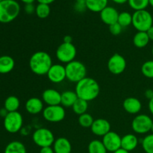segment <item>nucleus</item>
Instances as JSON below:
<instances>
[{
	"mask_svg": "<svg viewBox=\"0 0 153 153\" xmlns=\"http://www.w3.org/2000/svg\"><path fill=\"white\" fill-rule=\"evenodd\" d=\"M138 138L134 134H127L121 139V148L128 152L135 149L138 145Z\"/></svg>",
	"mask_w": 153,
	"mask_h": 153,
	"instance_id": "aec40b11",
	"label": "nucleus"
},
{
	"mask_svg": "<svg viewBox=\"0 0 153 153\" xmlns=\"http://www.w3.org/2000/svg\"><path fill=\"white\" fill-rule=\"evenodd\" d=\"M25 108L26 111L32 115L38 114L43 112L44 109L43 100L37 97H31L28 99L25 102Z\"/></svg>",
	"mask_w": 153,
	"mask_h": 153,
	"instance_id": "f3484780",
	"label": "nucleus"
},
{
	"mask_svg": "<svg viewBox=\"0 0 153 153\" xmlns=\"http://www.w3.org/2000/svg\"><path fill=\"white\" fill-rule=\"evenodd\" d=\"M8 113H9V112L7 111L4 108H2L0 109V116H1V117L4 118L6 116H7V114H8Z\"/></svg>",
	"mask_w": 153,
	"mask_h": 153,
	"instance_id": "ea45409f",
	"label": "nucleus"
},
{
	"mask_svg": "<svg viewBox=\"0 0 153 153\" xmlns=\"http://www.w3.org/2000/svg\"><path fill=\"white\" fill-rule=\"evenodd\" d=\"M146 33H147L149 40L153 41V25L150 28H149V30H148L147 31H146Z\"/></svg>",
	"mask_w": 153,
	"mask_h": 153,
	"instance_id": "a19ab883",
	"label": "nucleus"
},
{
	"mask_svg": "<svg viewBox=\"0 0 153 153\" xmlns=\"http://www.w3.org/2000/svg\"><path fill=\"white\" fill-rule=\"evenodd\" d=\"M24 10H25V12L27 14H32V13H35L36 7L33 4V3H31V4H25Z\"/></svg>",
	"mask_w": 153,
	"mask_h": 153,
	"instance_id": "c9c22d12",
	"label": "nucleus"
},
{
	"mask_svg": "<svg viewBox=\"0 0 153 153\" xmlns=\"http://www.w3.org/2000/svg\"><path fill=\"white\" fill-rule=\"evenodd\" d=\"M71 153H72V152H71Z\"/></svg>",
	"mask_w": 153,
	"mask_h": 153,
	"instance_id": "864d4df0",
	"label": "nucleus"
},
{
	"mask_svg": "<svg viewBox=\"0 0 153 153\" xmlns=\"http://www.w3.org/2000/svg\"><path fill=\"white\" fill-rule=\"evenodd\" d=\"M151 131H152V133L153 134V123H152V128H151Z\"/></svg>",
	"mask_w": 153,
	"mask_h": 153,
	"instance_id": "8fccbe9b",
	"label": "nucleus"
},
{
	"mask_svg": "<svg viewBox=\"0 0 153 153\" xmlns=\"http://www.w3.org/2000/svg\"><path fill=\"white\" fill-rule=\"evenodd\" d=\"M149 4H150V5L153 7V0H149Z\"/></svg>",
	"mask_w": 153,
	"mask_h": 153,
	"instance_id": "09e8293b",
	"label": "nucleus"
},
{
	"mask_svg": "<svg viewBox=\"0 0 153 153\" xmlns=\"http://www.w3.org/2000/svg\"><path fill=\"white\" fill-rule=\"evenodd\" d=\"M152 56H153V46H152Z\"/></svg>",
	"mask_w": 153,
	"mask_h": 153,
	"instance_id": "3c124183",
	"label": "nucleus"
},
{
	"mask_svg": "<svg viewBox=\"0 0 153 153\" xmlns=\"http://www.w3.org/2000/svg\"><path fill=\"white\" fill-rule=\"evenodd\" d=\"M92 133L99 137H103L111 131V124L107 120L98 118L94 120L91 127Z\"/></svg>",
	"mask_w": 153,
	"mask_h": 153,
	"instance_id": "4468645a",
	"label": "nucleus"
},
{
	"mask_svg": "<svg viewBox=\"0 0 153 153\" xmlns=\"http://www.w3.org/2000/svg\"><path fill=\"white\" fill-rule=\"evenodd\" d=\"M141 73L145 77L153 79V60L146 61L142 64Z\"/></svg>",
	"mask_w": 153,
	"mask_h": 153,
	"instance_id": "473e14b6",
	"label": "nucleus"
},
{
	"mask_svg": "<svg viewBox=\"0 0 153 153\" xmlns=\"http://www.w3.org/2000/svg\"><path fill=\"white\" fill-rule=\"evenodd\" d=\"M2 1V0H0V1Z\"/></svg>",
	"mask_w": 153,
	"mask_h": 153,
	"instance_id": "603ef678",
	"label": "nucleus"
},
{
	"mask_svg": "<svg viewBox=\"0 0 153 153\" xmlns=\"http://www.w3.org/2000/svg\"><path fill=\"white\" fill-rule=\"evenodd\" d=\"M148 108L150 111V113L153 115V98L152 100H149V104H148Z\"/></svg>",
	"mask_w": 153,
	"mask_h": 153,
	"instance_id": "37998d69",
	"label": "nucleus"
},
{
	"mask_svg": "<svg viewBox=\"0 0 153 153\" xmlns=\"http://www.w3.org/2000/svg\"><path fill=\"white\" fill-rule=\"evenodd\" d=\"M28 64L33 73L37 76H45L53 64L52 57L49 53L44 51H38L32 54Z\"/></svg>",
	"mask_w": 153,
	"mask_h": 153,
	"instance_id": "f03ea898",
	"label": "nucleus"
},
{
	"mask_svg": "<svg viewBox=\"0 0 153 153\" xmlns=\"http://www.w3.org/2000/svg\"><path fill=\"white\" fill-rule=\"evenodd\" d=\"M72 108L76 114L80 116L83 114L87 113V111L88 109V102L79 98L74 103Z\"/></svg>",
	"mask_w": 153,
	"mask_h": 153,
	"instance_id": "cd10ccee",
	"label": "nucleus"
},
{
	"mask_svg": "<svg viewBox=\"0 0 153 153\" xmlns=\"http://www.w3.org/2000/svg\"><path fill=\"white\" fill-rule=\"evenodd\" d=\"M46 76L52 83L58 84L64 82L67 79L65 66L59 64H52Z\"/></svg>",
	"mask_w": 153,
	"mask_h": 153,
	"instance_id": "ddd939ff",
	"label": "nucleus"
},
{
	"mask_svg": "<svg viewBox=\"0 0 153 153\" xmlns=\"http://www.w3.org/2000/svg\"><path fill=\"white\" fill-rule=\"evenodd\" d=\"M144 96L146 99L149 100H152L153 98V90L152 89H147L144 93Z\"/></svg>",
	"mask_w": 153,
	"mask_h": 153,
	"instance_id": "4c0bfd02",
	"label": "nucleus"
},
{
	"mask_svg": "<svg viewBox=\"0 0 153 153\" xmlns=\"http://www.w3.org/2000/svg\"><path fill=\"white\" fill-rule=\"evenodd\" d=\"M40 153H55L53 148L52 146H47V147H43L40 149Z\"/></svg>",
	"mask_w": 153,
	"mask_h": 153,
	"instance_id": "e433bc0d",
	"label": "nucleus"
},
{
	"mask_svg": "<svg viewBox=\"0 0 153 153\" xmlns=\"http://www.w3.org/2000/svg\"><path fill=\"white\" fill-rule=\"evenodd\" d=\"M119 13L116 8L111 6H107L100 12V18L105 24L111 25L117 22Z\"/></svg>",
	"mask_w": 153,
	"mask_h": 153,
	"instance_id": "dca6fc26",
	"label": "nucleus"
},
{
	"mask_svg": "<svg viewBox=\"0 0 153 153\" xmlns=\"http://www.w3.org/2000/svg\"><path fill=\"white\" fill-rule=\"evenodd\" d=\"M4 127L6 131L11 134L19 132L23 126V117L18 111L9 112L4 118Z\"/></svg>",
	"mask_w": 153,
	"mask_h": 153,
	"instance_id": "6e6552de",
	"label": "nucleus"
},
{
	"mask_svg": "<svg viewBox=\"0 0 153 153\" xmlns=\"http://www.w3.org/2000/svg\"><path fill=\"white\" fill-rule=\"evenodd\" d=\"M123 109L130 114H137L141 111V102L135 97H128L123 102Z\"/></svg>",
	"mask_w": 153,
	"mask_h": 153,
	"instance_id": "a211bd4d",
	"label": "nucleus"
},
{
	"mask_svg": "<svg viewBox=\"0 0 153 153\" xmlns=\"http://www.w3.org/2000/svg\"><path fill=\"white\" fill-rule=\"evenodd\" d=\"M20 5L16 0H2L0 1V22L9 23L19 14Z\"/></svg>",
	"mask_w": 153,
	"mask_h": 153,
	"instance_id": "7ed1b4c3",
	"label": "nucleus"
},
{
	"mask_svg": "<svg viewBox=\"0 0 153 153\" xmlns=\"http://www.w3.org/2000/svg\"><path fill=\"white\" fill-rule=\"evenodd\" d=\"M75 3H76V4H85V5H86L87 0H75Z\"/></svg>",
	"mask_w": 153,
	"mask_h": 153,
	"instance_id": "a18cd8bd",
	"label": "nucleus"
},
{
	"mask_svg": "<svg viewBox=\"0 0 153 153\" xmlns=\"http://www.w3.org/2000/svg\"><path fill=\"white\" fill-rule=\"evenodd\" d=\"M33 142L40 148L52 146L55 142V136L53 132L49 128H37L32 134Z\"/></svg>",
	"mask_w": 153,
	"mask_h": 153,
	"instance_id": "423d86ee",
	"label": "nucleus"
},
{
	"mask_svg": "<svg viewBox=\"0 0 153 153\" xmlns=\"http://www.w3.org/2000/svg\"><path fill=\"white\" fill-rule=\"evenodd\" d=\"M51 12L50 7L49 4H40L38 3L37 6H36L35 13L37 16V17L40 19H46L49 16Z\"/></svg>",
	"mask_w": 153,
	"mask_h": 153,
	"instance_id": "c85d7f7f",
	"label": "nucleus"
},
{
	"mask_svg": "<svg viewBox=\"0 0 153 153\" xmlns=\"http://www.w3.org/2000/svg\"><path fill=\"white\" fill-rule=\"evenodd\" d=\"M78 121H79V125L83 128H91L93 123H94V119L92 115L88 113H85L79 117Z\"/></svg>",
	"mask_w": 153,
	"mask_h": 153,
	"instance_id": "2f4dec72",
	"label": "nucleus"
},
{
	"mask_svg": "<svg viewBox=\"0 0 153 153\" xmlns=\"http://www.w3.org/2000/svg\"><path fill=\"white\" fill-rule=\"evenodd\" d=\"M126 58L119 53H115L108 59L107 67L108 71L114 75H120L126 69Z\"/></svg>",
	"mask_w": 153,
	"mask_h": 153,
	"instance_id": "9b49d317",
	"label": "nucleus"
},
{
	"mask_svg": "<svg viewBox=\"0 0 153 153\" xmlns=\"http://www.w3.org/2000/svg\"><path fill=\"white\" fill-rule=\"evenodd\" d=\"M36 1H38V3L40 4H50L52 2L55 1V0H36Z\"/></svg>",
	"mask_w": 153,
	"mask_h": 153,
	"instance_id": "79ce46f5",
	"label": "nucleus"
},
{
	"mask_svg": "<svg viewBox=\"0 0 153 153\" xmlns=\"http://www.w3.org/2000/svg\"><path fill=\"white\" fill-rule=\"evenodd\" d=\"M20 105V101L16 96H10L4 100V108L8 112L17 111Z\"/></svg>",
	"mask_w": 153,
	"mask_h": 153,
	"instance_id": "a878e982",
	"label": "nucleus"
},
{
	"mask_svg": "<svg viewBox=\"0 0 153 153\" xmlns=\"http://www.w3.org/2000/svg\"><path fill=\"white\" fill-rule=\"evenodd\" d=\"M77 55V49L73 43H67L63 42L58 46L55 52L56 58L60 62L67 64L74 61Z\"/></svg>",
	"mask_w": 153,
	"mask_h": 153,
	"instance_id": "0eeeda50",
	"label": "nucleus"
},
{
	"mask_svg": "<svg viewBox=\"0 0 153 153\" xmlns=\"http://www.w3.org/2000/svg\"><path fill=\"white\" fill-rule=\"evenodd\" d=\"M112 1H113L114 3H116V4H124V3H126V2H128V0H112Z\"/></svg>",
	"mask_w": 153,
	"mask_h": 153,
	"instance_id": "c03bdc74",
	"label": "nucleus"
},
{
	"mask_svg": "<svg viewBox=\"0 0 153 153\" xmlns=\"http://www.w3.org/2000/svg\"><path fill=\"white\" fill-rule=\"evenodd\" d=\"M42 100L47 106L59 105L61 102V94L56 90L48 88L42 94Z\"/></svg>",
	"mask_w": 153,
	"mask_h": 153,
	"instance_id": "2eb2a0df",
	"label": "nucleus"
},
{
	"mask_svg": "<svg viewBox=\"0 0 153 153\" xmlns=\"http://www.w3.org/2000/svg\"><path fill=\"white\" fill-rule=\"evenodd\" d=\"M114 153H129V152L125 150V149H123V148H120V149H117V151H115Z\"/></svg>",
	"mask_w": 153,
	"mask_h": 153,
	"instance_id": "49530a36",
	"label": "nucleus"
},
{
	"mask_svg": "<svg viewBox=\"0 0 153 153\" xmlns=\"http://www.w3.org/2000/svg\"><path fill=\"white\" fill-rule=\"evenodd\" d=\"M4 153H27L25 145L20 141H11L6 146Z\"/></svg>",
	"mask_w": 153,
	"mask_h": 153,
	"instance_id": "393cba45",
	"label": "nucleus"
},
{
	"mask_svg": "<svg viewBox=\"0 0 153 153\" xmlns=\"http://www.w3.org/2000/svg\"><path fill=\"white\" fill-rule=\"evenodd\" d=\"M67 79L71 82L78 83L87 77V68L85 64L79 61H74L65 65Z\"/></svg>",
	"mask_w": 153,
	"mask_h": 153,
	"instance_id": "20e7f679",
	"label": "nucleus"
},
{
	"mask_svg": "<svg viewBox=\"0 0 153 153\" xmlns=\"http://www.w3.org/2000/svg\"><path fill=\"white\" fill-rule=\"evenodd\" d=\"M121 139L122 137L117 132L113 131H109L102 137V143L108 152H114L121 148Z\"/></svg>",
	"mask_w": 153,
	"mask_h": 153,
	"instance_id": "f8f14e48",
	"label": "nucleus"
},
{
	"mask_svg": "<svg viewBox=\"0 0 153 153\" xmlns=\"http://www.w3.org/2000/svg\"><path fill=\"white\" fill-rule=\"evenodd\" d=\"M122 30L123 27L118 22H116V23H114L112 25H109V31H110L111 34L112 35H120L121 34V32H122Z\"/></svg>",
	"mask_w": 153,
	"mask_h": 153,
	"instance_id": "f704fd0d",
	"label": "nucleus"
},
{
	"mask_svg": "<svg viewBox=\"0 0 153 153\" xmlns=\"http://www.w3.org/2000/svg\"><path fill=\"white\" fill-rule=\"evenodd\" d=\"M89 153H107V149L103 144L102 141L100 140H93L88 144Z\"/></svg>",
	"mask_w": 153,
	"mask_h": 153,
	"instance_id": "bb28decb",
	"label": "nucleus"
},
{
	"mask_svg": "<svg viewBox=\"0 0 153 153\" xmlns=\"http://www.w3.org/2000/svg\"><path fill=\"white\" fill-rule=\"evenodd\" d=\"M53 150L55 153H71V143L66 137H58L53 143Z\"/></svg>",
	"mask_w": 153,
	"mask_h": 153,
	"instance_id": "6ab92c4d",
	"label": "nucleus"
},
{
	"mask_svg": "<svg viewBox=\"0 0 153 153\" xmlns=\"http://www.w3.org/2000/svg\"><path fill=\"white\" fill-rule=\"evenodd\" d=\"M149 40L147 33L145 31H137L133 37V44L138 49L144 48L149 44Z\"/></svg>",
	"mask_w": 153,
	"mask_h": 153,
	"instance_id": "5701e85b",
	"label": "nucleus"
},
{
	"mask_svg": "<svg viewBox=\"0 0 153 153\" xmlns=\"http://www.w3.org/2000/svg\"><path fill=\"white\" fill-rule=\"evenodd\" d=\"M117 22L123 28H126L129 26L130 25H132V14L127 11L121 12L119 13Z\"/></svg>",
	"mask_w": 153,
	"mask_h": 153,
	"instance_id": "c756f323",
	"label": "nucleus"
},
{
	"mask_svg": "<svg viewBox=\"0 0 153 153\" xmlns=\"http://www.w3.org/2000/svg\"><path fill=\"white\" fill-rule=\"evenodd\" d=\"M21 1L25 3V4H31V3L34 2L35 0H21Z\"/></svg>",
	"mask_w": 153,
	"mask_h": 153,
	"instance_id": "de8ad7c7",
	"label": "nucleus"
},
{
	"mask_svg": "<svg viewBox=\"0 0 153 153\" xmlns=\"http://www.w3.org/2000/svg\"><path fill=\"white\" fill-rule=\"evenodd\" d=\"M152 123V120L148 115L137 114L131 122V128L136 134H146L151 131Z\"/></svg>",
	"mask_w": 153,
	"mask_h": 153,
	"instance_id": "1a4fd4ad",
	"label": "nucleus"
},
{
	"mask_svg": "<svg viewBox=\"0 0 153 153\" xmlns=\"http://www.w3.org/2000/svg\"><path fill=\"white\" fill-rule=\"evenodd\" d=\"M15 61L12 57L9 55L0 56V74H7L13 70Z\"/></svg>",
	"mask_w": 153,
	"mask_h": 153,
	"instance_id": "412c9836",
	"label": "nucleus"
},
{
	"mask_svg": "<svg viewBox=\"0 0 153 153\" xmlns=\"http://www.w3.org/2000/svg\"><path fill=\"white\" fill-rule=\"evenodd\" d=\"M142 146L146 153H153V134H147L142 140Z\"/></svg>",
	"mask_w": 153,
	"mask_h": 153,
	"instance_id": "72a5a7b5",
	"label": "nucleus"
},
{
	"mask_svg": "<svg viewBox=\"0 0 153 153\" xmlns=\"http://www.w3.org/2000/svg\"><path fill=\"white\" fill-rule=\"evenodd\" d=\"M152 14L146 10L134 11L132 14V25L137 31H146L152 26Z\"/></svg>",
	"mask_w": 153,
	"mask_h": 153,
	"instance_id": "39448f33",
	"label": "nucleus"
},
{
	"mask_svg": "<svg viewBox=\"0 0 153 153\" xmlns=\"http://www.w3.org/2000/svg\"><path fill=\"white\" fill-rule=\"evenodd\" d=\"M42 114L45 120L49 123L61 122L66 117L65 108L61 105L47 106L44 108Z\"/></svg>",
	"mask_w": 153,
	"mask_h": 153,
	"instance_id": "9d476101",
	"label": "nucleus"
},
{
	"mask_svg": "<svg viewBox=\"0 0 153 153\" xmlns=\"http://www.w3.org/2000/svg\"><path fill=\"white\" fill-rule=\"evenodd\" d=\"M75 91L79 99L89 102L97 99L100 95V86L95 79L87 76L76 83Z\"/></svg>",
	"mask_w": 153,
	"mask_h": 153,
	"instance_id": "f257e3e1",
	"label": "nucleus"
},
{
	"mask_svg": "<svg viewBox=\"0 0 153 153\" xmlns=\"http://www.w3.org/2000/svg\"><path fill=\"white\" fill-rule=\"evenodd\" d=\"M78 99L79 97H78L76 91H64L63 93H61V105L64 108H72Z\"/></svg>",
	"mask_w": 153,
	"mask_h": 153,
	"instance_id": "4be33fe9",
	"label": "nucleus"
},
{
	"mask_svg": "<svg viewBox=\"0 0 153 153\" xmlns=\"http://www.w3.org/2000/svg\"><path fill=\"white\" fill-rule=\"evenodd\" d=\"M72 41H73V37L70 35L64 36V38H63V42H64V43H72Z\"/></svg>",
	"mask_w": 153,
	"mask_h": 153,
	"instance_id": "58836bf2",
	"label": "nucleus"
},
{
	"mask_svg": "<svg viewBox=\"0 0 153 153\" xmlns=\"http://www.w3.org/2000/svg\"><path fill=\"white\" fill-rule=\"evenodd\" d=\"M108 0H87V8L92 12L100 13L108 6Z\"/></svg>",
	"mask_w": 153,
	"mask_h": 153,
	"instance_id": "b1692460",
	"label": "nucleus"
},
{
	"mask_svg": "<svg viewBox=\"0 0 153 153\" xmlns=\"http://www.w3.org/2000/svg\"><path fill=\"white\" fill-rule=\"evenodd\" d=\"M128 3L130 7L135 11L146 10L149 4V0H128Z\"/></svg>",
	"mask_w": 153,
	"mask_h": 153,
	"instance_id": "7c9ffc66",
	"label": "nucleus"
}]
</instances>
